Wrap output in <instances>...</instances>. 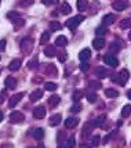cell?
Instances as JSON below:
<instances>
[{"label": "cell", "instance_id": "cell-1", "mask_svg": "<svg viewBox=\"0 0 131 148\" xmlns=\"http://www.w3.org/2000/svg\"><path fill=\"white\" fill-rule=\"evenodd\" d=\"M128 77H130V72L127 71V69H123V71L117 72V73H113L111 76V80L113 83H117V84H126L127 83V80H128Z\"/></svg>", "mask_w": 131, "mask_h": 148}, {"label": "cell", "instance_id": "cell-2", "mask_svg": "<svg viewBox=\"0 0 131 148\" xmlns=\"http://www.w3.org/2000/svg\"><path fill=\"white\" fill-rule=\"evenodd\" d=\"M20 49L24 54H31L33 51V39L32 38H24L20 43Z\"/></svg>", "mask_w": 131, "mask_h": 148}, {"label": "cell", "instance_id": "cell-3", "mask_svg": "<svg viewBox=\"0 0 131 148\" xmlns=\"http://www.w3.org/2000/svg\"><path fill=\"white\" fill-rule=\"evenodd\" d=\"M83 21H84V15H76V17H73V18L68 19V21H66V24H65V26L66 28H69L71 31H75V29H76V28H77Z\"/></svg>", "mask_w": 131, "mask_h": 148}, {"label": "cell", "instance_id": "cell-4", "mask_svg": "<svg viewBox=\"0 0 131 148\" xmlns=\"http://www.w3.org/2000/svg\"><path fill=\"white\" fill-rule=\"evenodd\" d=\"M25 121V115L22 114V112H20V111H14V112H11L10 114V123H22Z\"/></svg>", "mask_w": 131, "mask_h": 148}, {"label": "cell", "instance_id": "cell-5", "mask_svg": "<svg viewBox=\"0 0 131 148\" xmlns=\"http://www.w3.org/2000/svg\"><path fill=\"white\" fill-rule=\"evenodd\" d=\"M104 62L108 66H111V68H116L119 65V60L116 56H113V54H106L104 57Z\"/></svg>", "mask_w": 131, "mask_h": 148}, {"label": "cell", "instance_id": "cell-6", "mask_svg": "<svg viewBox=\"0 0 131 148\" xmlns=\"http://www.w3.org/2000/svg\"><path fill=\"white\" fill-rule=\"evenodd\" d=\"M44 116H46V108H44V105H37L33 110V118L35 119H43Z\"/></svg>", "mask_w": 131, "mask_h": 148}, {"label": "cell", "instance_id": "cell-7", "mask_svg": "<svg viewBox=\"0 0 131 148\" xmlns=\"http://www.w3.org/2000/svg\"><path fill=\"white\" fill-rule=\"evenodd\" d=\"M128 7V3L126 1V0H116V1H113V4H112V8H115L116 11H123Z\"/></svg>", "mask_w": 131, "mask_h": 148}, {"label": "cell", "instance_id": "cell-8", "mask_svg": "<svg viewBox=\"0 0 131 148\" xmlns=\"http://www.w3.org/2000/svg\"><path fill=\"white\" fill-rule=\"evenodd\" d=\"M22 97H24V94H22V93L14 94V96L10 98V101H8V105H10V108H15V107H17V104H18L21 100H22Z\"/></svg>", "mask_w": 131, "mask_h": 148}, {"label": "cell", "instance_id": "cell-9", "mask_svg": "<svg viewBox=\"0 0 131 148\" xmlns=\"http://www.w3.org/2000/svg\"><path fill=\"white\" fill-rule=\"evenodd\" d=\"M44 72H46V75H48V76H57L58 69H57V66L54 64H47L46 68H44Z\"/></svg>", "mask_w": 131, "mask_h": 148}, {"label": "cell", "instance_id": "cell-10", "mask_svg": "<svg viewBox=\"0 0 131 148\" xmlns=\"http://www.w3.org/2000/svg\"><path fill=\"white\" fill-rule=\"evenodd\" d=\"M90 58H91V51H90V49H83L79 53V60H80L81 62L88 61Z\"/></svg>", "mask_w": 131, "mask_h": 148}, {"label": "cell", "instance_id": "cell-11", "mask_svg": "<svg viewBox=\"0 0 131 148\" xmlns=\"http://www.w3.org/2000/svg\"><path fill=\"white\" fill-rule=\"evenodd\" d=\"M21 64H22V61H21L20 58H15V60H13L11 62H10V65H8V69L11 72H15L18 71L21 68Z\"/></svg>", "mask_w": 131, "mask_h": 148}, {"label": "cell", "instance_id": "cell-12", "mask_svg": "<svg viewBox=\"0 0 131 148\" xmlns=\"http://www.w3.org/2000/svg\"><path fill=\"white\" fill-rule=\"evenodd\" d=\"M92 46L95 50H101L105 47V39L104 38H95L92 40Z\"/></svg>", "mask_w": 131, "mask_h": 148}, {"label": "cell", "instance_id": "cell-13", "mask_svg": "<svg viewBox=\"0 0 131 148\" xmlns=\"http://www.w3.org/2000/svg\"><path fill=\"white\" fill-rule=\"evenodd\" d=\"M116 19V15L115 14H106L104 18H102V25L106 26V25H112Z\"/></svg>", "mask_w": 131, "mask_h": 148}, {"label": "cell", "instance_id": "cell-14", "mask_svg": "<svg viewBox=\"0 0 131 148\" xmlns=\"http://www.w3.org/2000/svg\"><path fill=\"white\" fill-rule=\"evenodd\" d=\"M95 75L99 79H105V77L109 76V71L106 68H104V66H99V68H97V71H95Z\"/></svg>", "mask_w": 131, "mask_h": 148}, {"label": "cell", "instance_id": "cell-15", "mask_svg": "<svg viewBox=\"0 0 131 148\" xmlns=\"http://www.w3.org/2000/svg\"><path fill=\"white\" fill-rule=\"evenodd\" d=\"M77 123H79V119L77 118H68L65 121V129H73L75 126H77Z\"/></svg>", "mask_w": 131, "mask_h": 148}, {"label": "cell", "instance_id": "cell-16", "mask_svg": "<svg viewBox=\"0 0 131 148\" xmlns=\"http://www.w3.org/2000/svg\"><path fill=\"white\" fill-rule=\"evenodd\" d=\"M4 84H6L7 89H15V87H17V79L8 76L6 80H4Z\"/></svg>", "mask_w": 131, "mask_h": 148}, {"label": "cell", "instance_id": "cell-17", "mask_svg": "<svg viewBox=\"0 0 131 148\" xmlns=\"http://www.w3.org/2000/svg\"><path fill=\"white\" fill-rule=\"evenodd\" d=\"M33 138H36L37 141L43 140V138H44V129H41V127H37V129L33 130Z\"/></svg>", "mask_w": 131, "mask_h": 148}, {"label": "cell", "instance_id": "cell-18", "mask_svg": "<svg viewBox=\"0 0 131 148\" xmlns=\"http://www.w3.org/2000/svg\"><path fill=\"white\" fill-rule=\"evenodd\" d=\"M92 127H94V125H92V122H87L84 125V127H83V132H81V137H83V138H86V137H87V136L90 134V133H91V130H92Z\"/></svg>", "mask_w": 131, "mask_h": 148}, {"label": "cell", "instance_id": "cell-19", "mask_svg": "<svg viewBox=\"0 0 131 148\" xmlns=\"http://www.w3.org/2000/svg\"><path fill=\"white\" fill-rule=\"evenodd\" d=\"M105 121H106V115H99L92 121V125H94V127H99L105 123Z\"/></svg>", "mask_w": 131, "mask_h": 148}, {"label": "cell", "instance_id": "cell-20", "mask_svg": "<svg viewBox=\"0 0 131 148\" xmlns=\"http://www.w3.org/2000/svg\"><path fill=\"white\" fill-rule=\"evenodd\" d=\"M66 43H68V39H66V36H64V35H59L58 38L55 39V46H57V47H65Z\"/></svg>", "mask_w": 131, "mask_h": 148}, {"label": "cell", "instance_id": "cell-21", "mask_svg": "<svg viewBox=\"0 0 131 148\" xmlns=\"http://www.w3.org/2000/svg\"><path fill=\"white\" fill-rule=\"evenodd\" d=\"M61 119H62V116L59 115V114H55V115H52L50 118L48 123H50V126H58L59 123H61Z\"/></svg>", "mask_w": 131, "mask_h": 148}, {"label": "cell", "instance_id": "cell-22", "mask_svg": "<svg viewBox=\"0 0 131 148\" xmlns=\"http://www.w3.org/2000/svg\"><path fill=\"white\" fill-rule=\"evenodd\" d=\"M120 51V45H119L117 42H112L111 46H109V54H116V53Z\"/></svg>", "mask_w": 131, "mask_h": 148}, {"label": "cell", "instance_id": "cell-23", "mask_svg": "<svg viewBox=\"0 0 131 148\" xmlns=\"http://www.w3.org/2000/svg\"><path fill=\"white\" fill-rule=\"evenodd\" d=\"M76 6H77V10L84 11V10H87V7H88V0H77L76 1Z\"/></svg>", "mask_w": 131, "mask_h": 148}, {"label": "cell", "instance_id": "cell-24", "mask_svg": "<svg viewBox=\"0 0 131 148\" xmlns=\"http://www.w3.org/2000/svg\"><path fill=\"white\" fill-rule=\"evenodd\" d=\"M59 101H61V97L59 96H51V97H48V105L50 107H55V105H58Z\"/></svg>", "mask_w": 131, "mask_h": 148}, {"label": "cell", "instance_id": "cell-25", "mask_svg": "<svg viewBox=\"0 0 131 148\" xmlns=\"http://www.w3.org/2000/svg\"><path fill=\"white\" fill-rule=\"evenodd\" d=\"M41 97H43V91L41 90H35V91L31 93V97H29V98H31L32 101H39Z\"/></svg>", "mask_w": 131, "mask_h": 148}, {"label": "cell", "instance_id": "cell-26", "mask_svg": "<svg viewBox=\"0 0 131 148\" xmlns=\"http://www.w3.org/2000/svg\"><path fill=\"white\" fill-rule=\"evenodd\" d=\"M44 54L50 58L54 57V56L57 54V51H55V46H47L46 49H44Z\"/></svg>", "mask_w": 131, "mask_h": 148}, {"label": "cell", "instance_id": "cell-27", "mask_svg": "<svg viewBox=\"0 0 131 148\" xmlns=\"http://www.w3.org/2000/svg\"><path fill=\"white\" fill-rule=\"evenodd\" d=\"M61 14H71V11H72V8H71V4L69 3H66V1H64L62 4H61Z\"/></svg>", "mask_w": 131, "mask_h": 148}, {"label": "cell", "instance_id": "cell-28", "mask_svg": "<svg viewBox=\"0 0 131 148\" xmlns=\"http://www.w3.org/2000/svg\"><path fill=\"white\" fill-rule=\"evenodd\" d=\"M105 96L109 97V98H116V97H119V91L116 89H106L105 90Z\"/></svg>", "mask_w": 131, "mask_h": 148}, {"label": "cell", "instance_id": "cell-29", "mask_svg": "<svg viewBox=\"0 0 131 148\" xmlns=\"http://www.w3.org/2000/svg\"><path fill=\"white\" fill-rule=\"evenodd\" d=\"M83 97H84V91H83V90H76L75 93H73L72 100L75 101V103H77V101H80Z\"/></svg>", "mask_w": 131, "mask_h": 148}, {"label": "cell", "instance_id": "cell-30", "mask_svg": "<svg viewBox=\"0 0 131 148\" xmlns=\"http://www.w3.org/2000/svg\"><path fill=\"white\" fill-rule=\"evenodd\" d=\"M120 28L121 29H130L131 28V19L130 18H124L120 21Z\"/></svg>", "mask_w": 131, "mask_h": 148}, {"label": "cell", "instance_id": "cell-31", "mask_svg": "<svg viewBox=\"0 0 131 148\" xmlns=\"http://www.w3.org/2000/svg\"><path fill=\"white\" fill-rule=\"evenodd\" d=\"M22 15H21L20 13H17V11H10V13H7V18L10 19L11 22L13 21H15V19H18V18H21Z\"/></svg>", "mask_w": 131, "mask_h": 148}, {"label": "cell", "instance_id": "cell-32", "mask_svg": "<svg viewBox=\"0 0 131 148\" xmlns=\"http://www.w3.org/2000/svg\"><path fill=\"white\" fill-rule=\"evenodd\" d=\"M131 114V105H124L123 108H121V118H128Z\"/></svg>", "mask_w": 131, "mask_h": 148}, {"label": "cell", "instance_id": "cell-33", "mask_svg": "<svg viewBox=\"0 0 131 148\" xmlns=\"http://www.w3.org/2000/svg\"><path fill=\"white\" fill-rule=\"evenodd\" d=\"M61 28H62V25L59 24L58 21H51L50 22V29L51 31H61Z\"/></svg>", "mask_w": 131, "mask_h": 148}, {"label": "cell", "instance_id": "cell-34", "mask_svg": "<svg viewBox=\"0 0 131 148\" xmlns=\"http://www.w3.org/2000/svg\"><path fill=\"white\" fill-rule=\"evenodd\" d=\"M105 33H106V28H105V26H98V28L95 29V35H97V38H104Z\"/></svg>", "mask_w": 131, "mask_h": 148}, {"label": "cell", "instance_id": "cell-35", "mask_svg": "<svg viewBox=\"0 0 131 148\" xmlns=\"http://www.w3.org/2000/svg\"><path fill=\"white\" fill-rule=\"evenodd\" d=\"M101 87V83H99L98 80H90L88 82V89H92V90H97Z\"/></svg>", "mask_w": 131, "mask_h": 148}, {"label": "cell", "instance_id": "cell-36", "mask_svg": "<svg viewBox=\"0 0 131 148\" xmlns=\"http://www.w3.org/2000/svg\"><path fill=\"white\" fill-rule=\"evenodd\" d=\"M37 66H39V64H37V57H35L33 60H31L29 64H28V68H29V69H37Z\"/></svg>", "mask_w": 131, "mask_h": 148}, {"label": "cell", "instance_id": "cell-37", "mask_svg": "<svg viewBox=\"0 0 131 148\" xmlns=\"http://www.w3.org/2000/svg\"><path fill=\"white\" fill-rule=\"evenodd\" d=\"M66 147L68 148H75L76 147V138H75L73 136H71V137L68 138V141H66Z\"/></svg>", "mask_w": 131, "mask_h": 148}, {"label": "cell", "instance_id": "cell-38", "mask_svg": "<svg viewBox=\"0 0 131 148\" xmlns=\"http://www.w3.org/2000/svg\"><path fill=\"white\" fill-rule=\"evenodd\" d=\"M44 89L48 91H55V89H57V84L52 83V82H47V83H44Z\"/></svg>", "mask_w": 131, "mask_h": 148}, {"label": "cell", "instance_id": "cell-39", "mask_svg": "<svg viewBox=\"0 0 131 148\" xmlns=\"http://www.w3.org/2000/svg\"><path fill=\"white\" fill-rule=\"evenodd\" d=\"M48 39H50V32L41 33V36H40V43H41V45H44V43L48 42Z\"/></svg>", "mask_w": 131, "mask_h": 148}, {"label": "cell", "instance_id": "cell-40", "mask_svg": "<svg viewBox=\"0 0 131 148\" xmlns=\"http://www.w3.org/2000/svg\"><path fill=\"white\" fill-rule=\"evenodd\" d=\"M97 94H95V93H88V94H87V96H86V98H87V101H88V103H95V101H97Z\"/></svg>", "mask_w": 131, "mask_h": 148}, {"label": "cell", "instance_id": "cell-41", "mask_svg": "<svg viewBox=\"0 0 131 148\" xmlns=\"http://www.w3.org/2000/svg\"><path fill=\"white\" fill-rule=\"evenodd\" d=\"M79 68H80V71H81V72H87V71H88V68H90V64H88V61H84V62H81V64L79 65Z\"/></svg>", "mask_w": 131, "mask_h": 148}, {"label": "cell", "instance_id": "cell-42", "mask_svg": "<svg viewBox=\"0 0 131 148\" xmlns=\"http://www.w3.org/2000/svg\"><path fill=\"white\" fill-rule=\"evenodd\" d=\"M81 108H83V107H81V104L77 101V103H76V104H75V105L72 107V108H71V111H72L73 114H76V112H80V111H81Z\"/></svg>", "mask_w": 131, "mask_h": 148}, {"label": "cell", "instance_id": "cell-43", "mask_svg": "<svg viewBox=\"0 0 131 148\" xmlns=\"http://www.w3.org/2000/svg\"><path fill=\"white\" fill-rule=\"evenodd\" d=\"M99 141H101V137L99 136H94L91 140V145L92 147H97V145H99Z\"/></svg>", "mask_w": 131, "mask_h": 148}, {"label": "cell", "instance_id": "cell-44", "mask_svg": "<svg viewBox=\"0 0 131 148\" xmlns=\"http://www.w3.org/2000/svg\"><path fill=\"white\" fill-rule=\"evenodd\" d=\"M13 24H14L15 26H24V25H25V19L21 17V18H18V19H15V21H13Z\"/></svg>", "mask_w": 131, "mask_h": 148}, {"label": "cell", "instance_id": "cell-45", "mask_svg": "<svg viewBox=\"0 0 131 148\" xmlns=\"http://www.w3.org/2000/svg\"><path fill=\"white\" fill-rule=\"evenodd\" d=\"M6 97H7V90H1V91H0V104L4 103Z\"/></svg>", "mask_w": 131, "mask_h": 148}, {"label": "cell", "instance_id": "cell-46", "mask_svg": "<svg viewBox=\"0 0 131 148\" xmlns=\"http://www.w3.org/2000/svg\"><path fill=\"white\" fill-rule=\"evenodd\" d=\"M116 133H117V130H113L112 133H109V134H108V136H106V137L104 138V143H108V141H109V140L112 138V137H113V136L116 134Z\"/></svg>", "mask_w": 131, "mask_h": 148}, {"label": "cell", "instance_id": "cell-47", "mask_svg": "<svg viewBox=\"0 0 131 148\" xmlns=\"http://www.w3.org/2000/svg\"><path fill=\"white\" fill-rule=\"evenodd\" d=\"M41 3H43L44 6H50L52 3H58V0H41Z\"/></svg>", "mask_w": 131, "mask_h": 148}, {"label": "cell", "instance_id": "cell-48", "mask_svg": "<svg viewBox=\"0 0 131 148\" xmlns=\"http://www.w3.org/2000/svg\"><path fill=\"white\" fill-rule=\"evenodd\" d=\"M66 58H68V56H66V53H61L58 56V60L61 61V62H64V61H66Z\"/></svg>", "mask_w": 131, "mask_h": 148}, {"label": "cell", "instance_id": "cell-49", "mask_svg": "<svg viewBox=\"0 0 131 148\" xmlns=\"http://www.w3.org/2000/svg\"><path fill=\"white\" fill-rule=\"evenodd\" d=\"M33 0H24V1H20L21 6H29V4H32Z\"/></svg>", "mask_w": 131, "mask_h": 148}, {"label": "cell", "instance_id": "cell-50", "mask_svg": "<svg viewBox=\"0 0 131 148\" xmlns=\"http://www.w3.org/2000/svg\"><path fill=\"white\" fill-rule=\"evenodd\" d=\"M4 49H6V40L1 39V40H0V51H3Z\"/></svg>", "mask_w": 131, "mask_h": 148}, {"label": "cell", "instance_id": "cell-51", "mask_svg": "<svg viewBox=\"0 0 131 148\" xmlns=\"http://www.w3.org/2000/svg\"><path fill=\"white\" fill-rule=\"evenodd\" d=\"M80 148H92L91 145H88V144H84V143H83V144H80Z\"/></svg>", "mask_w": 131, "mask_h": 148}, {"label": "cell", "instance_id": "cell-52", "mask_svg": "<svg viewBox=\"0 0 131 148\" xmlns=\"http://www.w3.org/2000/svg\"><path fill=\"white\" fill-rule=\"evenodd\" d=\"M1 148H14L11 144H4V145H1Z\"/></svg>", "mask_w": 131, "mask_h": 148}, {"label": "cell", "instance_id": "cell-53", "mask_svg": "<svg viewBox=\"0 0 131 148\" xmlns=\"http://www.w3.org/2000/svg\"><path fill=\"white\" fill-rule=\"evenodd\" d=\"M127 97H128V98H130V100H131V89H130V90H128V91H127Z\"/></svg>", "mask_w": 131, "mask_h": 148}, {"label": "cell", "instance_id": "cell-54", "mask_svg": "<svg viewBox=\"0 0 131 148\" xmlns=\"http://www.w3.org/2000/svg\"><path fill=\"white\" fill-rule=\"evenodd\" d=\"M3 118H4V115H3V112H1V111H0V122H1V121H3Z\"/></svg>", "mask_w": 131, "mask_h": 148}, {"label": "cell", "instance_id": "cell-55", "mask_svg": "<svg viewBox=\"0 0 131 148\" xmlns=\"http://www.w3.org/2000/svg\"><path fill=\"white\" fill-rule=\"evenodd\" d=\"M58 148H68V147H66V144H65V145H62V144H59V145H58Z\"/></svg>", "mask_w": 131, "mask_h": 148}, {"label": "cell", "instance_id": "cell-56", "mask_svg": "<svg viewBox=\"0 0 131 148\" xmlns=\"http://www.w3.org/2000/svg\"><path fill=\"white\" fill-rule=\"evenodd\" d=\"M36 148H44V145H43V144H40L39 147H36Z\"/></svg>", "mask_w": 131, "mask_h": 148}, {"label": "cell", "instance_id": "cell-57", "mask_svg": "<svg viewBox=\"0 0 131 148\" xmlns=\"http://www.w3.org/2000/svg\"><path fill=\"white\" fill-rule=\"evenodd\" d=\"M128 39H130V40H131V32L128 33Z\"/></svg>", "mask_w": 131, "mask_h": 148}, {"label": "cell", "instance_id": "cell-58", "mask_svg": "<svg viewBox=\"0 0 131 148\" xmlns=\"http://www.w3.org/2000/svg\"><path fill=\"white\" fill-rule=\"evenodd\" d=\"M29 148H33V147H29Z\"/></svg>", "mask_w": 131, "mask_h": 148}, {"label": "cell", "instance_id": "cell-59", "mask_svg": "<svg viewBox=\"0 0 131 148\" xmlns=\"http://www.w3.org/2000/svg\"><path fill=\"white\" fill-rule=\"evenodd\" d=\"M0 3H1V0H0Z\"/></svg>", "mask_w": 131, "mask_h": 148}, {"label": "cell", "instance_id": "cell-60", "mask_svg": "<svg viewBox=\"0 0 131 148\" xmlns=\"http://www.w3.org/2000/svg\"><path fill=\"white\" fill-rule=\"evenodd\" d=\"M0 72H1V69H0Z\"/></svg>", "mask_w": 131, "mask_h": 148}]
</instances>
